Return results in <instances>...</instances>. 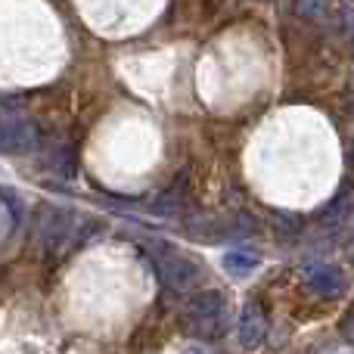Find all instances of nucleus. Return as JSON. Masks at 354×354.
I'll list each match as a JSON object with an SVG mask.
<instances>
[{
    "label": "nucleus",
    "mask_w": 354,
    "mask_h": 354,
    "mask_svg": "<svg viewBox=\"0 0 354 354\" xmlns=\"http://www.w3.org/2000/svg\"><path fill=\"white\" fill-rule=\"evenodd\" d=\"M35 143V124L19 122V118H6L0 122V153H22Z\"/></svg>",
    "instance_id": "nucleus-1"
}]
</instances>
